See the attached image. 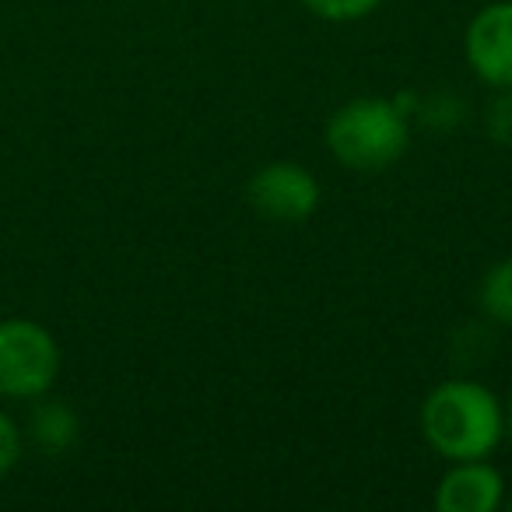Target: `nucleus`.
Returning <instances> with one entry per match:
<instances>
[{
  "label": "nucleus",
  "instance_id": "nucleus-1",
  "mask_svg": "<svg viewBox=\"0 0 512 512\" xmlns=\"http://www.w3.org/2000/svg\"><path fill=\"white\" fill-rule=\"evenodd\" d=\"M421 435L449 463L481 460L502 442L505 411L484 383L446 379L421 404Z\"/></svg>",
  "mask_w": 512,
  "mask_h": 512
},
{
  "label": "nucleus",
  "instance_id": "nucleus-2",
  "mask_svg": "<svg viewBox=\"0 0 512 512\" xmlns=\"http://www.w3.org/2000/svg\"><path fill=\"white\" fill-rule=\"evenodd\" d=\"M411 144V127L397 102L362 95L351 99L330 116L327 148L344 169L379 172L400 162Z\"/></svg>",
  "mask_w": 512,
  "mask_h": 512
},
{
  "label": "nucleus",
  "instance_id": "nucleus-3",
  "mask_svg": "<svg viewBox=\"0 0 512 512\" xmlns=\"http://www.w3.org/2000/svg\"><path fill=\"white\" fill-rule=\"evenodd\" d=\"M60 376V344L43 323L0 320V397L39 400Z\"/></svg>",
  "mask_w": 512,
  "mask_h": 512
},
{
  "label": "nucleus",
  "instance_id": "nucleus-4",
  "mask_svg": "<svg viewBox=\"0 0 512 512\" xmlns=\"http://www.w3.org/2000/svg\"><path fill=\"white\" fill-rule=\"evenodd\" d=\"M246 200L260 218L295 225L320 207V183L306 165L271 162L249 176Z\"/></svg>",
  "mask_w": 512,
  "mask_h": 512
},
{
  "label": "nucleus",
  "instance_id": "nucleus-5",
  "mask_svg": "<svg viewBox=\"0 0 512 512\" xmlns=\"http://www.w3.org/2000/svg\"><path fill=\"white\" fill-rule=\"evenodd\" d=\"M470 71L491 88H512V0L488 4L467 29Z\"/></svg>",
  "mask_w": 512,
  "mask_h": 512
},
{
  "label": "nucleus",
  "instance_id": "nucleus-6",
  "mask_svg": "<svg viewBox=\"0 0 512 512\" xmlns=\"http://www.w3.org/2000/svg\"><path fill=\"white\" fill-rule=\"evenodd\" d=\"M502 495V474L491 467L488 456H481V460H456L446 470L435 491V505L439 512H495Z\"/></svg>",
  "mask_w": 512,
  "mask_h": 512
},
{
  "label": "nucleus",
  "instance_id": "nucleus-7",
  "mask_svg": "<svg viewBox=\"0 0 512 512\" xmlns=\"http://www.w3.org/2000/svg\"><path fill=\"white\" fill-rule=\"evenodd\" d=\"M29 435L46 453H64V449H71L74 439H78V414L67 404H60V400H43V404L32 411Z\"/></svg>",
  "mask_w": 512,
  "mask_h": 512
},
{
  "label": "nucleus",
  "instance_id": "nucleus-8",
  "mask_svg": "<svg viewBox=\"0 0 512 512\" xmlns=\"http://www.w3.org/2000/svg\"><path fill=\"white\" fill-rule=\"evenodd\" d=\"M477 299H481L484 316H491V320L502 323V327H512V256L509 260H498V264L484 274Z\"/></svg>",
  "mask_w": 512,
  "mask_h": 512
},
{
  "label": "nucleus",
  "instance_id": "nucleus-9",
  "mask_svg": "<svg viewBox=\"0 0 512 512\" xmlns=\"http://www.w3.org/2000/svg\"><path fill=\"white\" fill-rule=\"evenodd\" d=\"M302 4L327 22H358L379 8V0H302Z\"/></svg>",
  "mask_w": 512,
  "mask_h": 512
},
{
  "label": "nucleus",
  "instance_id": "nucleus-10",
  "mask_svg": "<svg viewBox=\"0 0 512 512\" xmlns=\"http://www.w3.org/2000/svg\"><path fill=\"white\" fill-rule=\"evenodd\" d=\"M18 460H22V428L15 425V418L0 411V477L15 470Z\"/></svg>",
  "mask_w": 512,
  "mask_h": 512
},
{
  "label": "nucleus",
  "instance_id": "nucleus-11",
  "mask_svg": "<svg viewBox=\"0 0 512 512\" xmlns=\"http://www.w3.org/2000/svg\"><path fill=\"white\" fill-rule=\"evenodd\" d=\"M505 432L512 435V400H509V411H505Z\"/></svg>",
  "mask_w": 512,
  "mask_h": 512
}]
</instances>
